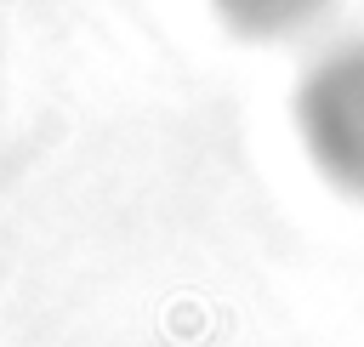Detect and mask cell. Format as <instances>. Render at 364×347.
Returning <instances> with one entry per match:
<instances>
[{"instance_id":"cell-1","label":"cell","mask_w":364,"mask_h":347,"mask_svg":"<svg viewBox=\"0 0 364 347\" xmlns=\"http://www.w3.org/2000/svg\"><path fill=\"white\" fill-rule=\"evenodd\" d=\"M296 142L318 182L364 205V40L307 63L296 85Z\"/></svg>"},{"instance_id":"cell-2","label":"cell","mask_w":364,"mask_h":347,"mask_svg":"<svg viewBox=\"0 0 364 347\" xmlns=\"http://www.w3.org/2000/svg\"><path fill=\"white\" fill-rule=\"evenodd\" d=\"M336 0H210V11L245 40H296L324 23Z\"/></svg>"}]
</instances>
